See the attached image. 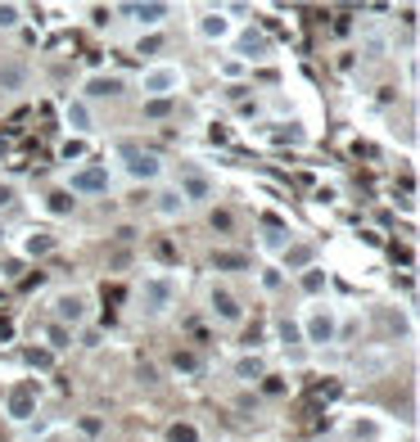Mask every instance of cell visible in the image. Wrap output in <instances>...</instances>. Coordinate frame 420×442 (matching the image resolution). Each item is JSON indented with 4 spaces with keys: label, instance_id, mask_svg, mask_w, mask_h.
<instances>
[{
    "label": "cell",
    "instance_id": "obj_1",
    "mask_svg": "<svg viewBox=\"0 0 420 442\" xmlns=\"http://www.w3.org/2000/svg\"><path fill=\"white\" fill-rule=\"evenodd\" d=\"M136 86H140V100L145 104H172L181 91H186V68L172 63V59H154V63L140 68Z\"/></svg>",
    "mask_w": 420,
    "mask_h": 442
},
{
    "label": "cell",
    "instance_id": "obj_2",
    "mask_svg": "<svg viewBox=\"0 0 420 442\" xmlns=\"http://www.w3.org/2000/svg\"><path fill=\"white\" fill-rule=\"evenodd\" d=\"M299 339L308 343V348H330V343H339V307H330L326 298L321 303H308L299 316Z\"/></svg>",
    "mask_w": 420,
    "mask_h": 442
},
{
    "label": "cell",
    "instance_id": "obj_3",
    "mask_svg": "<svg viewBox=\"0 0 420 442\" xmlns=\"http://www.w3.org/2000/svg\"><path fill=\"white\" fill-rule=\"evenodd\" d=\"M177 298H181L177 275H167V271H149L145 280H140V316H149V321H163V316H172Z\"/></svg>",
    "mask_w": 420,
    "mask_h": 442
},
{
    "label": "cell",
    "instance_id": "obj_4",
    "mask_svg": "<svg viewBox=\"0 0 420 442\" xmlns=\"http://www.w3.org/2000/svg\"><path fill=\"white\" fill-rule=\"evenodd\" d=\"M113 153H118L122 172H127L131 181H145V185H149V181H158V176L167 172L163 153H154V149H145V145H131V140H122V145L113 149Z\"/></svg>",
    "mask_w": 420,
    "mask_h": 442
},
{
    "label": "cell",
    "instance_id": "obj_5",
    "mask_svg": "<svg viewBox=\"0 0 420 442\" xmlns=\"http://www.w3.org/2000/svg\"><path fill=\"white\" fill-rule=\"evenodd\" d=\"M50 321L77 334L82 325L91 321V298H86L82 289H54L50 294Z\"/></svg>",
    "mask_w": 420,
    "mask_h": 442
},
{
    "label": "cell",
    "instance_id": "obj_6",
    "mask_svg": "<svg viewBox=\"0 0 420 442\" xmlns=\"http://www.w3.org/2000/svg\"><path fill=\"white\" fill-rule=\"evenodd\" d=\"M172 185H177V195L190 204V213H195V208H208V204L217 199V181L208 176L204 167H181Z\"/></svg>",
    "mask_w": 420,
    "mask_h": 442
},
{
    "label": "cell",
    "instance_id": "obj_7",
    "mask_svg": "<svg viewBox=\"0 0 420 442\" xmlns=\"http://www.w3.org/2000/svg\"><path fill=\"white\" fill-rule=\"evenodd\" d=\"M235 18L226 14V5H213V9H199L195 14V36L199 41H208V45H226V41H235Z\"/></svg>",
    "mask_w": 420,
    "mask_h": 442
},
{
    "label": "cell",
    "instance_id": "obj_8",
    "mask_svg": "<svg viewBox=\"0 0 420 442\" xmlns=\"http://www.w3.org/2000/svg\"><path fill=\"white\" fill-rule=\"evenodd\" d=\"M208 316H213L222 330H235V325H244V303H240V294H235L231 284L213 280V289H208Z\"/></svg>",
    "mask_w": 420,
    "mask_h": 442
},
{
    "label": "cell",
    "instance_id": "obj_9",
    "mask_svg": "<svg viewBox=\"0 0 420 442\" xmlns=\"http://www.w3.org/2000/svg\"><path fill=\"white\" fill-rule=\"evenodd\" d=\"M113 185V172L104 167V162H77V167L68 172V195L73 199H91V195H104V190Z\"/></svg>",
    "mask_w": 420,
    "mask_h": 442
},
{
    "label": "cell",
    "instance_id": "obj_10",
    "mask_svg": "<svg viewBox=\"0 0 420 442\" xmlns=\"http://www.w3.org/2000/svg\"><path fill=\"white\" fill-rule=\"evenodd\" d=\"M118 14H127L140 32H158V27H163V18L172 14V5H163V0H140V5H122Z\"/></svg>",
    "mask_w": 420,
    "mask_h": 442
},
{
    "label": "cell",
    "instance_id": "obj_11",
    "mask_svg": "<svg viewBox=\"0 0 420 442\" xmlns=\"http://www.w3.org/2000/svg\"><path fill=\"white\" fill-rule=\"evenodd\" d=\"M63 127L73 131L77 140H86V136H95V109L82 100V95H73L68 104H63Z\"/></svg>",
    "mask_w": 420,
    "mask_h": 442
},
{
    "label": "cell",
    "instance_id": "obj_12",
    "mask_svg": "<svg viewBox=\"0 0 420 442\" xmlns=\"http://www.w3.org/2000/svg\"><path fill=\"white\" fill-rule=\"evenodd\" d=\"M5 416L14 420V425H27V420L36 416V393L27 388V383H14V388L5 393Z\"/></svg>",
    "mask_w": 420,
    "mask_h": 442
},
{
    "label": "cell",
    "instance_id": "obj_13",
    "mask_svg": "<svg viewBox=\"0 0 420 442\" xmlns=\"http://www.w3.org/2000/svg\"><path fill=\"white\" fill-rule=\"evenodd\" d=\"M280 266H285V275H303L308 266H317V244H308V239H290V248L280 253Z\"/></svg>",
    "mask_w": 420,
    "mask_h": 442
},
{
    "label": "cell",
    "instance_id": "obj_14",
    "mask_svg": "<svg viewBox=\"0 0 420 442\" xmlns=\"http://www.w3.org/2000/svg\"><path fill=\"white\" fill-rule=\"evenodd\" d=\"M231 379H240V383H262L267 379V357L262 352H240V357L231 361Z\"/></svg>",
    "mask_w": 420,
    "mask_h": 442
},
{
    "label": "cell",
    "instance_id": "obj_15",
    "mask_svg": "<svg viewBox=\"0 0 420 442\" xmlns=\"http://www.w3.org/2000/svg\"><path fill=\"white\" fill-rule=\"evenodd\" d=\"M154 217H158V221H186V217H190V204L177 195V185H163V190L154 195Z\"/></svg>",
    "mask_w": 420,
    "mask_h": 442
},
{
    "label": "cell",
    "instance_id": "obj_16",
    "mask_svg": "<svg viewBox=\"0 0 420 442\" xmlns=\"http://www.w3.org/2000/svg\"><path fill=\"white\" fill-rule=\"evenodd\" d=\"M127 91V82H122L118 73H100V77H91V82H86V95L82 100L91 104V100H113V95H122Z\"/></svg>",
    "mask_w": 420,
    "mask_h": 442
},
{
    "label": "cell",
    "instance_id": "obj_17",
    "mask_svg": "<svg viewBox=\"0 0 420 442\" xmlns=\"http://www.w3.org/2000/svg\"><path fill=\"white\" fill-rule=\"evenodd\" d=\"M235 36H240V32H235ZM267 54H271V41H267L262 32H253V27H249V32L240 36V54H235V59L253 63V59H267Z\"/></svg>",
    "mask_w": 420,
    "mask_h": 442
},
{
    "label": "cell",
    "instance_id": "obj_18",
    "mask_svg": "<svg viewBox=\"0 0 420 442\" xmlns=\"http://www.w3.org/2000/svg\"><path fill=\"white\" fill-rule=\"evenodd\" d=\"M294 280L303 284V294H308L312 303H321V298H326V289H330V275L321 271V266H308V271H303V275H294Z\"/></svg>",
    "mask_w": 420,
    "mask_h": 442
},
{
    "label": "cell",
    "instance_id": "obj_19",
    "mask_svg": "<svg viewBox=\"0 0 420 442\" xmlns=\"http://www.w3.org/2000/svg\"><path fill=\"white\" fill-rule=\"evenodd\" d=\"M41 343H45V352H50V357H63V352L73 348V330H63V325H45L41 330Z\"/></svg>",
    "mask_w": 420,
    "mask_h": 442
},
{
    "label": "cell",
    "instance_id": "obj_20",
    "mask_svg": "<svg viewBox=\"0 0 420 442\" xmlns=\"http://www.w3.org/2000/svg\"><path fill=\"white\" fill-rule=\"evenodd\" d=\"M54 248H59V235H50V230H32V235L23 239L27 257H45V253H54Z\"/></svg>",
    "mask_w": 420,
    "mask_h": 442
},
{
    "label": "cell",
    "instance_id": "obj_21",
    "mask_svg": "<svg viewBox=\"0 0 420 442\" xmlns=\"http://www.w3.org/2000/svg\"><path fill=\"white\" fill-rule=\"evenodd\" d=\"M290 239H294L290 230H280V226H267L257 244H262V253H285V248H290Z\"/></svg>",
    "mask_w": 420,
    "mask_h": 442
},
{
    "label": "cell",
    "instance_id": "obj_22",
    "mask_svg": "<svg viewBox=\"0 0 420 442\" xmlns=\"http://www.w3.org/2000/svg\"><path fill=\"white\" fill-rule=\"evenodd\" d=\"M23 86H27L23 63H0V91H23Z\"/></svg>",
    "mask_w": 420,
    "mask_h": 442
},
{
    "label": "cell",
    "instance_id": "obj_23",
    "mask_svg": "<svg viewBox=\"0 0 420 442\" xmlns=\"http://www.w3.org/2000/svg\"><path fill=\"white\" fill-rule=\"evenodd\" d=\"M249 73V63L244 59H235V54H226V59H217V77H222V82H235L240 86V77Z\"/></svg>",
    "mask_w": 420,
    "mask_h": 442
},
{
    "label": "cell",
    "instance_id": "obj_24",
    "mask_svg": "<svg viewBox=\"0 0 420 442\" xmlns=\"http://www.w3.org/2000/svg\"><path fill=\"white\" fill-rule=\"evenodd\" d=\"M23 14H27L23 5L5 0V5H0V32H18V27H23Z\"/></svg>",
    "mask_w": 420,
    "mask_h": 442
},
{
    "label": "cell",
    "instance_id": "obj_25",
    "mask_svg": "<svg viewBox=\"0 0 420 442\" xmlns=\"http://www.w3.org/2000/svg\"><path fill=\"white\" fill-rule=\"evenodd\" d=\"M167 442H199V429L190 420H177V425H167Z\"/></svg>",
    "mask_w": 420,
    "mask_h": 442
},
{
    "label": "cell",
    "instance_id": "obj_26",
    "mask_svg": "<svg viewBox=\"0 0 420 442\" xmlns=\"http://www.w3.org/2000/svg\"><path fill=\"white\" fill-rule=\"evenodd\" d=\"M240 266H249L244 253H213V271H240Z\"/></svg>",
    "mask_w": 420,
    "mask_h": 442
},
{
    "label": "cell",
    "instance_id": "obj_27",
    "mask_svg": "<svg viewBox=\"0 0 420 442\" xmlns=\"http://www.w3.org/2000/svg\"><path fill=\"white\" fill-rule=\"evenodd\" d=\"M361 54H370V59H384V54H389V36L370 32L366 41H361Z\"/></svg>",
    "mask_w": 420,
    "mask_h": 442
},
{
    "label": "cell",
    "instance_id": "obj_28",
    "mask_svg": "<svg viewBox=\"0 0 420 442\" xmlns=\"http://www.w3.org/2000/svg\"><path fill=\"white\" fill-rule=\"evenodd\" d=\"M14 204H18V185L14 181H0V217L14 213Z\"/></svg>",
    "mask_w": 420,
    "mask_h": 442
},
{
    "label": "cell",
    "instance_id": "obj_29",
    "mask_svg": "<svg viewBox=\"0 0 420 442\" xmlns=\"http://www.w3.org/2000/svg\"><path fill=\"white\" fill-rule=\"evenodd\" d=\"M59 158H63V162H73V167H77V162L86 158V140H68V145L59 149Z\"/></svg>",
    "mask_w": 420,
    "mask_h": 442
},
{
    "label": "cell",
    "instance_id": "obj_30",
    "mask_svg": "<svg viewBox=\"0 0 420 442\" xmlns=\"http://www.w3.org/2000/svg\"><path fill=\"white\" fill-rule=\"evenodd\" d=\"M73 204H77V199H73L68 190H54L50 195V213H73Z\"/></svg>",
    "mask_w": 420,
    "mask_h": 442
},
{
    "label": "cell",
    "instance_id": "obj_31",
    "mask_svg": "<svg viewBox=\"0 0 420 442\" xmlns=\"http://www.w3.org/2000/svg\"><path fill=\"white\" fill-rule=\"evenodd\" d=\"M158 50H163V36H158V32H149V36H140V41H136V54H158Z\"/></svg>",
    "mask_w": 420,
    "mask_h": 442
},
{
    "label": "cell",
    "instance_id": "obj_32",
    "mask_svg": "<svg viewBox=\"0 0 420 442\" xmlns=\"http://www.w3.org/2000/svg\"><path fill=\"white\" fill-rule=\"evenodd\" d=\"M231 226H235V217L226 213V208H213V230H222V235H231Z\"/></svg>",
    "mask_w": 420,
    "mask_h": 442
},
{
    "label": "cell",
    "instance_id": "obj_33",
    "mask_svg": "<svg viewBox=\"0 0 420 442\" xmlns=\"http://www.w3.org/2000/svg\"><path fill=\"white\" fill-rule=\"evenodd\" d=\"M257 280H262V289H267V294H276V289H280V284H285V275H280V271H271V266H267V271L257 275Z\"/></svg>",
    "mask_w": 420,
    "mask_h": 442
},
{
    "label": "cell",
    "instance_id": "obj_34",
    "mask_svg": "<svg viewBox=\"0 0 420 442\" xmlns=\"http://www.w3.org/2000/svg\"><path fill=\"white\" fill-rule=\"evenodd\" d=\"M172 366H177L181 374H195V370H199V366H195V357H177V361H172Z\"/></svg>",
    "mask_w": 420,
    "mask_h": 442
},
{
    "label": "cell",
    "instance_id": "obj_35",
    "mask_svg": "<svg viewBox=\"0 0 420 442\" xmlns=\"http://www.w3.org/2000/svg\"><path fill=\"white\" fill-rule=\"evenodd\" d=\"M50 361H54V357H50V352H45V348H36V352H32V366H41V370H45V366H50Z\"/></svg>",
    "mask_w": 420,
    "mask_h": 442
},
{
    "label": "cell",
    "instance_id": "obj_36",
    "mask_svg": "<svg viewBox=\"0 0 420 442\" xmlns=\"http://www.w3.org/2000/svg\"><path fill=\"white\" fill-rule=\"evenodd\" d=\"M54 442H63V438H54Z\"/></svg>",
    "mask_w": 420,
    "mask_h": 442
}]
</instances>
